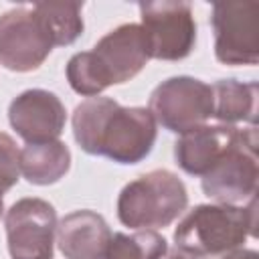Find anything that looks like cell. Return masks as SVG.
Masks as SVG:
<instances>
[{
  "label": "cell",
  "instance_id": "cell-18",
  "mask_svg": "<svg viewBox=\"0 0 259 259\" xmlns=\"http://www.w3.org/2000/svg\"><path fill=\"white\" fill-rule=\"evenodd\" d=\"M166 253L168 243L156 231L113 233L103 259H164Z\"/></svg>",
  "mask_w": 259,
  "mask_h": 259
},
{
  "label": "cell",
  "instance_id": "cell-1",
  "mask_svg": "<svg viewBox=\"0 0 259 259\" xmlns=\"http://www.w3.org/2000/svg\"><path fill=\"white\" fill-rule=\"evenodd\" d=\"M255 196L247 206L198 204L178 223L174 231L176 249L212 257L239 249L249 235H255Z\"/></svg>",
  "mask_w": 259,
  "mask_h": 259
},
{
  "label": "cell",
  "instance_id": "cell-14",
  "mask_svg": "<svg viewBox=\"0 0 259 259\" xmlns=\"http://www.w3.org/2000/svg\"><path fill=\"white\" fill-rule=\"evenodd\" d=\"M20 174L38 186L59 182L71 166V152L61 140L26 144L20 150Z\"/></svg>",
  "mask_w": 259,
  "mask_h": 259
},
{
  "label": "cell",
  "instance_id": "cell-11",
  "mask_svg": "<svg viewBox=\"0 0 259 259\" xmlns=\"http://www.w3.org/2000/svg\"><path fill=\"white\" fill-rule=\"evenodd\" d=\"M8 121L26 144L59 140L67 111L63 101L47 89H26L10 101Z\"/></svg>",
  "mask_w": 259,
  "mask_h": 259
},
{
  "label": "cell",
  "instance_id": "cell-21",
  "mask_svg": "<svg viewBox=\"0 0 259 259\" xmlns=\"http://www.w3.org/2000/svg\"><path fill=\"white\" fill-rule=\"evenodd\" d=\"M223 259H259V257H257V251L253 249H233L225 253Z\"/></svg>",
  "mask_w": 259,
  "mask_h": 259
},
{
  "label": "cell",
  "instance_id": "cell-8",
  "mask_svg": "<svg viewBox=\"0 0 259 259\" xmlns=\"http://www.w3.org/2000/svg\"><path fill=\"white\" fill-rule=\"evenodd\" d=\"M10 259H53L57 235L55 206L42 198H20L4 217Z\"/></svg>",
  "mask_w": 259,
  "mask_h": 259
},
{
  "label": "cell",
  "instance_id": "cell-6",
  "mask_svg": "<svg viewBox=\"0 0 259 259\" xmlns=\"http://www.w3.org/2000/svg\"><path fill=\"white\" fill-rule=\"evenodd\" d=\"M210 24L214 57L223 65H257L259 61V4L253 0L217 2Z\"/></svg>",
  "mask_w": 259,
  "mask_h": 259
},
{
  "label": "cell",
  "instance_id": "cell-9",
  "mask_svg": "<svg viewBox=\"0 0 259 259\" xmlns=\"http://www.w3.org/2000/svg\"><path fill=\"white\" fill-rule=\"evenodd\" d=\"M148 107H121L107 113L97 138V154L117 164H138L154 148L158 130Z\"/></svg>",
  "mask_w": 259,
  "mask_h": 259
},
{
  "label": "cell",
  "instance_id": "cell-3",
  "mask_svg": "<svg viewBox=\"0 0 259 259\" xmlns=\"http://www.w3.org/2000/svg\"><path fill=\"white\" fill-rule=\"evenodd\" d=\"M257 127H241L237 142L200 176L202 192L217 204H239L257 192Z\"/></svg>",
  "mask_w": 259,
  "mask_h": 259
},
{
  "label": "cell",
  "instance_id": "cell-19",
  "mask_svg": "<svg viewBox=\"0 0 259 259\" xmlns=\"http://www.w3.org/2000/svg\"><path fill=\"white\" fill-rule=\"evenodd\" d=\"M65 73H67V81H69L71 89L83 97H97L101 91H105L109 87L101 69L97 67L91 51L75 53L69 59Z\"/></svg>",
  "mask_w": 259,
  "mask_h": 259
},
{
  "label": "cell",
  "instance_id": "cell-22",
  "mask_svg": "<svg viewBox=\"0 0 259 259\" xmlns=\"http://www.w3.org/2000/svg\"><path fill=\"white\" fill-rule=\"evenodd\" d=\"M168 259H204V257L190 255V253H184V251H180V249H174V251L168 255Z\"/></svg>",
  "mask_w": 259,
  "mask_h": 259
},
{
  "label": "cell",
  "instance_id": "cell-10",
  "mask_svg": "<svg viewBox=\"0 0 259 259\" xmlns=\"http://www.w3.org/2000/svg\"><path fill=\"white\" fill-rule=\"evenodd\" d=\"M107 85L134 79L150 61V47L140 24L127 22L97 40L91 51Z\"/></svg>",
  "mask_w": 259,
  "mask_h": 259
},
{
  "label": "cell",
  "instance_id": "cell-17",
  "mask_svg": "<svg viewBox=\"0 0 259 259\" xmlns=\"http://www.w3.org/2000/svg\"><path fill=\"white\" fill-rule=\"evenodd\" d=\"M32 8L45 20L55 47L73 45L81 36V32H83V18H81L83 4H79V2H65V4L38 2Z\"/></svg>",
  "mask_w": 259,
  "mask_h": 259
},
{
  "label": "cell",
  "instance_id": "cell-15",
  "mask_svg": "<svg viewBox=\"0 0 259 259\" xmlns=\"http://www.w3.org/2000/svg\"><path fill=\"white\" fill-rule=\"evenodd\" d=\"M212 89V117L221 123L235 125L247 121L255 125L257 117V83H241L237 79H221Z\"/></svg>",
  "mask_w": 259,
  "mask_h": 259
},
{
  "label": "cell",
  "instance_id": "cell-5",
  "mask_svg": "<svg viewBox=\"0 0 259 259\" xmlns=\"http://www.w3.org/2000/svg\"><path fill=\"white\" fill-rule=\"evenodd\" d=\"M142 30L150 47V59L182 61L196 45V22L188 2L158 0L140 2Z\"/></svg>",
  "mask_w": 259,
  "mask_h": 259
},
{
  "label": "cell",
  "instance_id": "cell-2",
  "mask_svg": "<svg viewBox=\"0 0 259 259\" xmlns=\"http://www.w3.org/2000/svg\"><path fill=\"white\" fill-rule=\"evenodd\" d=\"M188 206L184 182L170 170H152L127 182L117 196V219L136 231L168 227Z\"/></svg>",
  "mask_w": 259,
  "mask_h": 259
},
{
  "label": "cell",
  "instance_id": "cell-13",
  "mask_svg": "<svg viewBox=\"0 0 259 259\" xmlns=\"http://www.w3.org/2000/svg\"><path fill=\"white\" fill-rule=\"evenodd\" d=\"M111 231L95 210H73L57 223V245L65 259H103Z\"/></svg>",
  "mask_w": 259,
  "mask_h": 259
},
{
  "label": "cell",
  "instance_id": "cell-16",
  "mask_svg": "<svg viewBox=\"0 0 259 259\" xmlns=\"http://www.w3.org/2000/svg\"><path fill=\"white\" fill-rule=\"evenodd\" d=\"M117 105L111 97H87L73 111V136L79 148L91 156L97 154V138L107 113Z\"/></svg>",
  "mask_w": 259,
  "mask_h": 259
},
{
  "label": "cell",
  "instance_id": "cell-23",
  "mask_svg": "<svg viewBox=\"0 0 259 259\" xmlns=\"http://www.w3.org/2000/svg\"><path fill=\"white\" fill-rule=\"evenodd\" d=\"M2 212H4V200L0 198V217H2Z\"/></svg>",
  "mask_w": 259,
  "mask_h": 259
},
{
  "label": "cell",
  "instance_id": "cell-4",
  "mask_svg": "<svg viewBox=\"0 0 259 259\" xmlns=\"http://www.w3.org/2000/svg\"><path fill=\"white\" fill-rule=\"evenodd\" d=\"M148 109L156 123L182 136L212 117V89L194 77H170L152 91Z\"/></svg>",
  "mask_w": 259,
  "mask_h": 259
},
{
  "label": "cell",
  "instance_id": "cell-7",
  "mask_svg": "<svg viewBox=\"0 0 259 259\" xmlns=\"http://www.w3.org/2000/svg\"><path fill=\"white\" fill-rule=\"evenodd\" d=\"M53 38L34 8H12L0 16V65L8 71L38 69L53 51Z\"/></svg>",
  "mask_w": 259,
  "mask_h": 259
},
{
  "label": "cell",
  "instance_id": "cell-12",
  "mask_svg": "<svg viewBox=\"0 0 259 259\" xmlns=\"http://www.w3.org/2000/svg\"><path fill=\"white\" fill-rule=\"evenodd\" d=\"M237 125H200L182 134L174 144L176 164L190 176H202L239 138Z\"/></svg>",
  "mask_w": 259,
  "mask_h": 259
},
{
  "label": "cell",
  "instance_id": "cell-20",
  "mask_svg": "<svg viewBox=\"0 0 259 259\" xmlns=\"http://www.w3.org/2000/svg\"><path fill=\"white\" fill-rule=\"evenodd\" d=\"M20 150L16 148V142L0 132V198L4 192H8L20 176Z\"/></svg>",
  "mask_w": 259,
  "mask_h": 259
}]
</instances>
